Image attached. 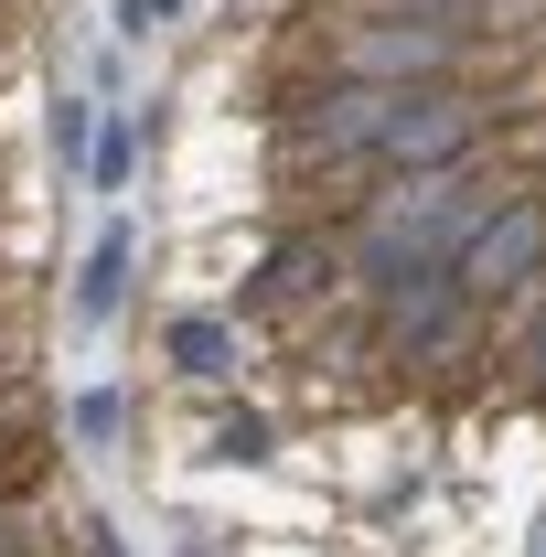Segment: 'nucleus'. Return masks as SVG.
Segmentation results:
<instances>
[{
    "instance_id": "6e6552de",
    "label": "nucleus",
    "mask_w": 546,
    "mask_h": 557,
    "mask_svg": "<svg viewBox=\"0 0 546 557\" xmlns=\"http://www.w3.org/2000/svg\"><path fill=\"white\" fill-rule=\"evenodd\" d=\"M44 139H54V172H65V183H86V161H97V97H65Z\"/></svg>"
},
{
    "instance_id": "ddd939ff",
    "label": "nucleus",
    "mask_w": 546,
    "mask_h": 557,
    "mask_svg": "<svg viewBox=\"0 0 546 557\" xmlns=\"http://www.w3.org/2000/svg\"><path fill=\"white\" fill-rule=\"evenodd\" d=\"M172 557H225V547H214V536H183V547H172Z\"/></svg>"
},
{
    "instance_id": "0eeeda50",
    "label": "nucleus",
    "mask_w": 546,
    "mask_h": 557,
    "mask_svg": "<svg viewBox=\"0 0 546 557\" xmlns=\"http://www.w3.org/2000/svg\"><path fill=\"white\" fill-rule=\"evenodd\" d=\"M504 333H514V375L546 386V278H525V289L504 300Z\"/></svg>"
},
{
    "instance_id": "4468645a",
    "label": "nucleus",
    "mask_w": 546,
    "mask_h": 557,
    "mask_svg": "<svg viewBox=\"0 0 546 557\" xmlns=\"http://www.w3.org/2000/svg\"><path fill=\"white\" fill-rule=\"evenodd\" d=\"M11 364H22V344H11V333H0V386H11Z\"/></svg>"
},
{
    "instance_id": "9b49d317",
    "label": "nucleus",
    "mask_w": 546,
    "mask_h": 557,
    "mask_svg": "<svg viewBox=\"0 0 546 557\" xmlns=\"http://www.w3.org/2000/svg\"><path fill=\"white\" fill-rule=\"evenodd\" d=\"M172 22H183V0H119V44H150Z\"/></svg>"
},
{
    "instance_id": "39448f33",
    "label": "nucleus",
    "mask_w": 546,
    "mask_h": 557,
    "mask_svg": "<svg viewBox=\"0 0 546 557\" xmlns=\"http://www.w3.org/2000/svg\"><path fill=\"white\" fill-rule=\"evenodd\" d=\"M161 354H172L194 386H236V322H225V311H172Z\"/></svg>"
},
{
    "instance_id": "1a4fd4ad",
    "label": "nucleus",
    "mask_w": 546,
    "mask_h": 557,
    "mask_svg": "<svg viewBox=\"0 0 546 557\" xmlns=\"http://www.w3.org/2000/svg\"><path fill=\"white\" fill-rule=\"evenodd\" d=\"M129 172H139V119H108V108H97V161H86V183L119 194Z\"/></svg>"
},
{
    "instance_id": "423d86ee",
    "label": "nucleus",
    "mask_w": 546,
    "mask_h": 557,
    "mask_svg": "<svg viewBox=\"0 0 546 557\" xmlns=\"http://www.w3.org/2000/svg\"><path fill=\"white\" fill-rule=\"evenodd\" d=\"M119 429H129V397H119V386H75L65 397V440L75 450H119Z\"/></svg>"
},
{
    "instance_id": "f8f14e48",
    "label": "nucleus",
    "mask_w": 546,
    "mask_h": 557,
    "mask_svg": "<svg viewBox=\"0 0 546 557\" xmlns=\"http://www.w3.org/2000/svg\"><path fill=\"white\" fill-rule=\"evenodd\" d=\"M75 557H129V547H119V536H108V525L86 515V525H75Z\"/></svg>"
},
{
    "instance_id": "f03ea898",
    "label": "nucleus",
    "mask_w": 546,
    "mask_h": 557,
    "mask_svg": "<svg viewBox=\"0 0 546 557\" xmlns=\"http://www.w3.org/2000/svg\"><path fill=\"white\" fill-rule=\"evenodd\" d=\"M450 278L472 289L482 311H504L525 278H546V183H525V172H514V194L472 225V247L450 258Z\"/></svg>"
},
{
    "instance_id": "2eb2a0df",
    "label": "nucleus",
    "mask_w": 546,
    "mask_h": 557,
    "mask_svg": "<svg viewBox=\"0 0 546 557\" xmlns=\"http://www.w3.org/2000/svg\"><path fill=\"white\" fill-rule=\"evenodd\" d=\"M0 44H11V11H0Z\"/></svg>"
},
{
    "instance_id": "9d476101",
    "label": "nucleus",
    "mask_w": 546,
    "mask_h": 557,
    "mask_svg": "<svg viewBox=\"0 0 546 557\" xmlns=\"http://www.w3.org/2000/svg\"><path fill=\"white\" fill-rule=\"evenodd\" d=\"M204 450H214V461H269V418H258V408H225L204 429Z\"/></svg>"
},
{
    "instance_id": "f257e3e1",
    "label": "nucleus",
    "mask_w": 546,
    "mask_h": 557,
    "mask_svg": "<svg viewBox=\"0 0 546 557\" xmlns=\"http://www.w3.org/2000/svg\"><path fill=\"white\" fill-rule=\"evenodd\" d=\"M322 75H353V86H493L504 75V44L493 33H461V22H364V11H333L322 33Z\"/></svg>"
},
{
    "instance_id": "20e7f679",
    "label": "nucleus",
    "mask_w": 546,
    "mask_h": 557,
    "mask_svg": "<svg viewBox=\"0 0 546 557\" xmlns=\"http://www.w3.org/2000/svg\"><path fill=\"white\" fill-rule=\"evenodd\" d=\"M129 269H139V236H129V225H108V236L86 247V269H75V289H65L75 333H108V322L129 311Z\"/></svg>"
},
{
    "instance_id": "7ed1b4c3",
    "label": "nucleus",
    "mask_w": 546,
    "mask_h": 557,
    "mask_svg": "<svg viewBox=\"0 0 546 557\" xmlns=\"http://www.w3.org/2000/svg\"><path fill=\"white\" fill-rule=\"evenodd\" d=\"M311 300H343V236L289 225V236L269 247V269L236 289V311H247V322H278V311H311Z\"/></svg>"
}]
</instances>
